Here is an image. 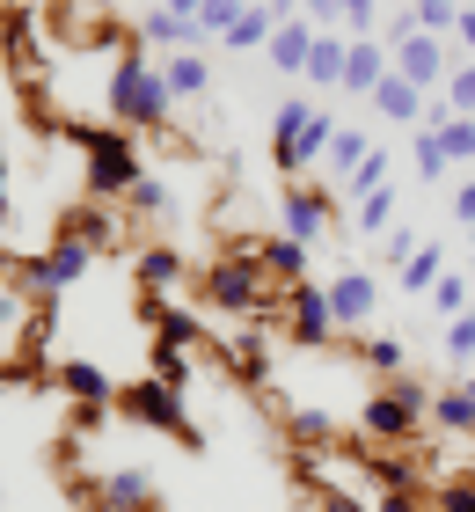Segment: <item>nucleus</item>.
<instances>
[{"label":"nucleus","instance_id":"nucleus-1","mask_svg":"<svg viewBox=\"0 0 475 512\" xmlns=\"http://www.w3.org/2000/svg\"><path fill=\"white\" fill-rule=\"evenodd\" d=\"M169 110H176V96H169V74H161L154 59H117L110 66V118L125 125V132H161L169 125Z\"/></svg>","mask_w":475,"mask_h":512},{"label":"nucleus","instance_id":"nucleus-2","mask_svg":"<svg viewBox=\"0 0 475 512\" xmlns=\"http://www.w3.org/2000/svg\"><path fill=\"white\" fill-rule=\"evenodd\" d=\"M424 417H432V388H424L417 374H388V388L366 395L359 432L373 439V447H402V439H417Z\"/></svg>","mask_w":475,"mask_h":512},{"label":"nucleus","instance_id":"nucleus-3","mask_svg":"<svg viewBox=\"0 0 475 512\" xmlns=\"http://www.w3.org/2000/svg\"><path fill=\"white\" fill-rule=\"evenodd\" d=\"M81 154H88V198H132V183L147 176L139 169V139L125 125H81Z\"/></svg>","mask_w":475,"mask_h":512},{"label":"nucleus","instance_id":"nucleus-4","mask_svg":"<svg viewBox=\"0 0 475 512\" xmlns=\"http://www.w3.org/2000/svg\"><path fill=\"white\" fill-rule=\"evenodd\" d=\"M264 242H234L227 256H212L205 271V300L220 315H256V300H264Z\"/></svg>","mask_w":475,"mask_h":512},{"label":"nucleus","instance_id":"nucleus-5","mask_svg":"<svg viewBox=\"0 0 475 512\" xmlns=\"http://www.w3.org/2000/svg\"><path fill=\"white\" fill-rule=\"evenodd\" d=\"M95 264V242H81V235H59L52 249H44V256H15V286L22 293H37V300H59L66 286H74V278Z\"/></svg>","mask_w":475,"mask_h":512},{"label":"nucleus","instance_id":"nucleus-6","mask_svg":"<svg viewBox=\"0 0 475 512\" xmlns=\"http://www.w3.org/2000/svg\"><path fill=\"white\" fill-rule=\"evenodd\" d=\"M110 410H125L132 425H154V432L183 439V447H198V432H190V410H183V395H176L169 381H154V374H147V381H125Z\"/></svg>","mask_w":475,"mask_h":512},{"label":"nucleus","instance_id":"nucleus-7","mask_svg":"<svg viewBox=\"0 0 475 512\" xmlns=\"http://www.w3.org/2000/svg\"><path fill=\"white\" fill-rule=\"evenodd\" d=\"M388 52H395V74H402V81H417L424 96H439V88H446V74H454V66H446V44H439L432 30H410V37H395Z\"/></svg>","mask_w":475,"mask_h":512},{"label":"nucleus","instance_id":"nucleus-8","mask_svg":"<svg viewBox=\"0 0 475 512\" xmlns=\"http://www.w3.org/2000/svg\"><path fill=\"white\" fill-rule=\"evenodd\" d=\"M285 322H293V337H300V344H315V352L344 330L337 308H329V286H307V278H300V286H285Z\"/></svg>","mask_w":475,"mask_h":512},{"label":"nucleus","instance_id":"nucleus-9","mask_svg":"<svg viewBox=\"0 0 475 512\" xmlns=\"http://www.w3.org/2000/svg\"><path fill=\"white\" fill-rule=\"evenodd\" d=\"M322 227H329V198L315 191V183H285V191H278V235H293V242L315 249Z\"/></svg>","mask_w":475,"mask_h":512},{"label":"nucleus","instance_id":"nucleus-10","mask_svg":"<svg viewBox=\"0 0 475 512\" xmlns=\"http://www.w3.org/2000/svg\"><path fill=\"white\" fill-rule=\"evenodd\" d=\"M81 491H88L95 512H154V476L147 469H110V476L81 483Z\"/></svg>","mask_w":475,"mask_h":512},{"label":"nucleus","instance_id":"nucleus-11","mask_svg":"<svg viewBox=\"0 0 475 512\" xmlns=\"http://www.w3.org/2000/svg\"><path fill=\"white\" fill-rule=\"evenodd\" d=\"M329 139H337V118H329V110H307L300 139H293V147H271V161H278L285 176H307V169H315V161L329 154Z\"/></svg>","mask_w":475,"mask_h":512},{"label":"nucleus","instance_id":"nucleus-12","mask_svg":"<svg viewBox=\"0 0 475 512\" xmlns=\"http://www.w3.org/2000/svg\"><path fill=\"white\" fill-rule=\"evenodd\" d=\"M139 322L154 330V344H176V352H190L205 330H198V315L176 308V300H161V293H139Z\"/></svg>","mask_w":475,"mask_h":512},{"label":"nucleus","instance_id":"nucleus-13","mask_svg":"<svg viewBox=\"0 0 475 512\" xmlns=\"http://www.w3.org/2000/svg\"><path fill=\"white\" fill-rule=\"evenodd\" d=\"M388 74H395L388 44H380V37H351V59H344V88H351V96H373Z\"/></svg>","mask_w":475,"mask_h":512},{"label":"nucleus","instance_id":"nucleus-14","mask_svg":"<svg viewBox=\"0 0 475 512\" xmlns=\"http://www.w3.org/2000/svg\"><path fill=\"white\" fill-rule=\"evenodd\" d=\"M373 300H380V286H373L366 271H337V278H329V308H337L344 330H366V322H373Z\"/></svg>","mask_w":475,"mask_h":512},{"label":"nucleus","instance_id":"nucleus-15","mask_svg":"<svg viewBox=\"0 0 475 512\" xmlns=\"http://www.w3.org/2000/svg\"><path fill=\"white\" fill-rule=\"evenodd\" d=\"M52 381L66 388V403H103V410L117 403V381H110L95 359H59V366H52Z\"/></svg>","mask_w":475,"mask_h":512},{"label":"nucleus","instance_id":"nucleus-16","mask_svg":"<svg viewBox=\"0 0 475 512\" xmlns=\"http://www.w3.org/2000/svg\"><path fill=\"white\" fill-rule=\"evenodd\" d=\"M264 52H271L278 74H307V52H315V22H307V15H285L278 30H271Z\"/></svg>","mask_w":475,"mask_h":512},{"label":"nucleus","instance_id":"nucleus-17","mask_svg":"<svg viewBox=\"0 0 475 512\" xmlns=\"http://www.w3.org/2000/svg\"><path fill=\"white\" fill-rule=\"evenodd\" d=\"M373 110H380V118H388V125H417L424 110H432V96H424L417 81H402V74H388V81L373 88Z\"/></svg>","mask_w":475,"mask_h":512},{"label":"nucleus","instance_id":"nucleus-18","mask_svg":"<svg viewBox=\"0 0 475 512\" xmlns=\"http://www.w3.org/2000/svg\"><path fill=\"white\" fill-rule=\"evenodd\" d=\"M278 22H285V15L271 8V0H249V8H242V15H234V30H227L220 44H227V52H264V44H271V30H278Z\"/></svg>","mask_w":475,"mask_h":512},{"label":"nucleus","instance_id":"nucleus-19","mask_svg":"<svg viewBox=\"0 0 475 512\" xmlns=\"http://www.w3.org/2000/svg\"><path fill=\"white\" fill-rule=\"evenodd\" d=\"M344 59H351V37H344V30H315V52H307V81L344 88Z\"/></svg>","mask_w":475,"mask_h":512},{"label":"nucleus","instance_id":"nucleus-20","mask_svg":"<svg viewBox=\"0 0 475 512\" xmlns=\"http://www.w3.org/2000/svg\"><path fill=\"white\" fill-rule=\"evenodd\" d=\"M161 74H169V96L190 103V96H205V88H212V59L205 52H169V59H161Z\"/></svg>","mask_w":475,"mask_h":512},{"label":"nucleus","instance_id":"nucleus-21","mask_svg":"<svg viewBox=\"0 0 475 512\" xmlns=\"http://www.w3.org/2000/svg\"><path fill=\"white\" fill-rule=\"evenodd\" d=\"M132 271H139V293H169V286H176V278H183L190 264H183V256H176L169 242H147V249H139V264H132Z\"/></svg>","mask_w":475,"mask_h":512},{"label":"nucleus","instance_id":"nucleus-22","mask_svg":"<svg viewBox=\"0 0 475 512\" xmlns=\"http://www.w3.org/2000/svg\"><path fill=\"white\" fill-rule=\"evenodd\" d=\"M249 0H205L198 15H190V52H205V44H220L234 30V15H242Z\"/></svg>","mask_w":475,"mask_h":512},{"label":"nucleus","instance_id":"nucleus-23","mask_svg":"<svg viewBox=\"0 0 475 512\" xmlns=\"http://www.w3.org/2000/svg\"><path fill=\"white\" fill-rule=\"evenodd\" d=\"M227 366H234V381H271V344L256 337V330H242L227 344Z\"/></svg>","mask_w":475,"mask_h":512},{"label":"nucleus","instance_id":"nucleus-24","mask_svg":"<svg viewBox=\"0 0 475 512\" xmlns=\"http://www.w3.org/2000/svg\"><path fill=\"white\" fill-rule=\"evenodd\" d=\"M264 271L278 278V286H300V278H307V242L271 235V242H264Z\"/></svg>","mask_w":475,"mask_h":512},{"label":"nucleus","instance_id":"nucleus-25","mask_svg":"<svg viewBox=\"0 0 475 512\" xmlns=\"http://www.w3.org/2000/svg\"><path fill=\"white\" fill-rule=\"evenodd\" d=\"M139 44H161V52H190V22L176 8H154L139 15Z\"/></svg>","mask_w":475,"mask_h":512},{"label":"nucleus","instance_id":"nucleus-26","mask_svg":"<svg viewBox=\"0 0 475 512\" xmlns=\"http://www.w3.org/2000/svg\"><path fill=\"white\" fill-rule=\"evenodd\" d=\"M373 147H380L373 132H359V125H337V139H329V154H322V161H329L337 176H351V169H359V161H366Z\"/></svg>","mask_w":475,"mask_h":512},{"label":"nucleus","instance_id":"nucleus-27","mask_svg":"<svg viewBox=\"0 0 475 512\" xmlns=\"http://www.w3.org/2000/svg\"><path fill=\"white\" fill-rule=\"evenodd\" d=\"M395 278H402V293H432L439 278H446V249H439V242H424V249H417Z\"/></svg>","mask_w":475,"mask_h":512},{"label":"nucleus","instance_id":"nucleus-28","mask_svg":"<svg viewBox=\"0 0 475 512\" xmlns=\"http://www.w3.org/2000/svg\"><path fill=\"white\" fill-rule=\"evenodd\" d=\"M432 425L475 432V395H468V388H439V395H432Z\"/></svg>","mask_w":475,"mask_h":512},{"label":"nucleus","instance_id":"nucleus-29","mask_svg":"<svg viewBox=\"0 0 475 512\" xmlns=\"http://www.w3.org/2000/svg\"><path fill=\"white\" fill-rule=\"evenodd\" d=\"M388 227H395V191L380 183V191L359 198V235H388Z\"/></svg>","mask_w":475,"mask_h":512},{"label":"nucleus","instance_id":"nucleus-30","mask_svg":"<svg viewBox=\"0 0 475 512\" xmlns=\"http://www.w3.org/2000/svg\"><path fill=\"white\" fill-rule=\"evenodd\" d=\"M439 96H446V110H454V118H475V59H461L454 74H446Z\"/></svg>","mask_w":475,"mask_h":512},{"label":"nucleus","instance_id":"nucleus-31","mask_svg":"<svg viewBox=\"0 0 475 512\" xmlns=\"http://www.w3.org/2000/svg\"><path fill=\"white\" fill-rule=\"evenodd\" d=\"M285 432H293L300 447H329V439H337V425H329V410H293V417H285Z\"/></svg>","mask_w":475,"mask_h":512},{"label":"nucleus","instance_id":"nucleus-32","mask_svg":"<svg viewBox=\"0 0 475 512\" xmlns=\"http://www.w3.org/2000/svg\"><path fill=\"white\" fill-rule=\"evenodd\" d=\"M366 469H373V483H388V491H417V469L395 461V454H380V447H366Z\"/></svg>","mask_w":475,"mask_h":512},{"label":"nucleus","instance_id":"nucleus-33","mask_svg":"<svg viewBox=\"0 0 475 512\" xmlns=\"http://www.w3.org/2000/svg\"><path fill=\"white\" fill-rule=\"evenodd\" d=\"M410 15H417V30H432V37H446L461 22V0H410Z\"/></svg>","mask_w":475,"mask_h":512},{"label":"nucleus","instance_id":"nucleus-34","mask_svg":"<svg viewBox=\"0 0 475 512\" xmlns=\"http://www.w3.org/2000/svg\"><path fill=\"white\" fill-rule=\"evenodd\" d=\"M446 359H454V366H475V308L446 322Z\"/></svg>","mask_w":475,"mask_h":512},{"label":"nucleus","instance_id":"nucleus-35","mask_svg":"<svg viewBox=\"0 0 475 512\" xmlns=\"http://www.w3.org/2000/svg\"><path fill=\"white\" fill-rule=\"evenodd\" d=\"M344 183H351V198H366V191H380V183H388V147H373V154H366V161H359V169H351Z\"/></svg>","mask_w":475,"mask_h":512},{"label":"nucleus","instance_id":"nucleus-36","mask_svg":"<svg viewBox=\"0 0 475 512\" xmlns=\"http://www.w3.org/2000/svg\"><path fill=\"white\" fill-rule=\"evenodd\" d=\"M432 512H475V476H446L432 491Z\"/></svg>","mask_w":475,"mask_h":512},{"label":"nucleus","instance_id":"nucleus-37","mask_svg":"<svg viewBox=\"0 0 475 512\" xmlns=\"http://www.w3.org/2000/svg\"><path fill=\"white\" fill-rule=\"evenodd\" d=\"M154 381H169V388H176V395H183V388H190V359H183V352H176V344H154Z\"/></svg>","mask_w":475,"mask_h":512},{"label":"nucleus","instance_id":"nucleus-38","mask_svg":"<svg viewBox=\"0 0 475 512\" xmlns=\"http://www.w3.org/2000/svg\"><path fill=\"white\" fill-rule=\"evenodd\" d=\"M417 169H424V183H439L446 169H454V161H446V147H439V132H432V125L417 132Z\"/></svg>","mask_w":475,"mask_h":512},{"label":"nucleus","instance_id":"nucleus-39","mask_svg":"<svg viewBox=\"0 0 475 512\" xmlns=\"http://www.w3.org/2000/svg\"><path fill=\"white\" fill-rule=\"evenodd\" d=\"M432 300H439L446 315H468V308H475V286H468V278H454V271H446L439 286H432Z\"/></svg>","mask_w":475,"mask_h":512},{"label":"nucleus","instance_id":"nucleus-40","mask_svg":"<svg viewBox=\"0 0 475 512\" xmlns=\"http://www.w3.org/2000/svg\"><path fill=\"white\" fill-rule=\"evenodd\" d=\"M132 205H139L147 220H161V213H169V183H161V176H139V183H132Z\"/></svg>","mask_w":475,"mask_h":512},{"label":"nucleus","instance_id":"nucleus-41","mask_svg":"<svg viewBox=\"0 0 475 512\" xmlns=\"http://www.w3.org/2000/svg\"><path fill=\"white\" fill-rule=\"evenodd\" d=\"M366 366L373 374H402V344L395 337H366Z\"/></svg>","mask_w":475,"mask_h":512},{"label":"nucleus","instance_id":"nucleus-42","mask_svg":"<svg viewBox=\"0 0 475 512\" xmlns=\"http://www.w3.org/2000/svg\"><path fill=\"white\" fill-rule=\"evenodd\" d=\"M300 15L315 22V30H344V0H300Z\"/></svg>","mask_w":475,"mask_h":512},{"label":"nucleus","instance_id":"nucleus-43","mask_svg":"<svg viewBox=\"0 0 475 512\" xmlns=\"http://www.w3.org/2000/svg\"><path fill=\"white\" fill-rule=\"evenodd\" d=\"M66 235H81V242L103 249V242H110V220H103V213H74V220H66Z\"/></svg>","mask_w":475,"mask_h":512},{"label":"nucleus","instance_id":"nucleus-44","mask_svg":"<svg viewBox=\"0 0 475 512\" xmlns=\"http://www.w3.org/2000/svg\"><path fill=\"white\" fill-rule=\"evenodd\" d=\"M344 37H373V0H344Z\"/></svg>","mask_w":475,"mask_h":512},{"label":"nucleus","instance_id":"nucleus-45","mask_svg":"<svg viewBox=\"0 0 475 512\" xmlns=\"http://www.w3.org/2000/svg\"><path fill=\"white\" fill-rule=\"evenodd\" d=\"M417 249H424V242L410 235V227H388V264H395V271H402V264H410V256H417Z\"/></svg>","mask_w":475,"mask_h":512},{"label":"nucleus","instance_id":"nucleus-46","mask_svg":"<svg viewBox=\"0 0 475 512\" xmlns=\"http://www.w3.org/2000/svg\"><path fill=\"white\" fill-rule=\"evenodd\" d=\"M315 512H366L351 491H329V483H315Z\"/></svg>","mask_w":475,"mask_h":512},{"label":"nucleus","instance_id":"nucleus-47","mask_svg":"<svg viewBox=\"0 0 475 512\" xmlns=\"http://www.w3.org/2000/svg\"><path fill=\"white\" fill-rule=\"evenodd\" d=\"M454 220L475 227V183H461V191H454Z\"/></svg>","mask_w":475,"mask_h":512},{"label":"nucleus","instance_id":"nucleus-48","mask_svg":"<svg viewBox=\"0 0 475 512\" xmlns=\"http://www.w3.org/2000/svg\"><path fill=\"white\" fill-rule=\"evenodd\" d=\"M454 44H461V52L475 59V8H461V22H454Z\"/></svg>","mask_w":475,"mask_h":512},{"label":"nucleus","instance_id":"nucleus-49","mask_svg":"<svg viewBox=\"0 0 475 512\" xmlns=\"http://www.w3.org/2000/svg\"><path fill=\"white\" fill-rule=\"evenodd\" d=\"M380 512H424V498H417V491H388V498H380Z\"/></svg>","mask_w":475,"mask_h":512},{"label":"nucleus","instance_id":"nucleus-50","mask_svg":"<svg viewBox=\"0 0 475 512\" xmlns=\"http://www.w3.org/2000/svg\"><path fill=\"white\" fill-rule=\"evenodd\" d=\"M30 381H44V374H22V366H0V395H15V388H30Z\"/></svg>","mask_w":475,"mask_h":512},{"label":"nucleus","instance_id":"nucleus-51","mask_svg":"<svg viewBox=\"0 0 475 512\" xmlns=\"http://www.w3.org/2000/svg\"><path fill=\"white\" fill-rule=\"evenodd\" d=\"M161 8H176V15L190 22V15H198V8H205V0H161Z\"/></svg>","mask_w":475,"mask_h":512},{"label":"nucleus","instance_id":"nucleus-52","mask_svg":"<svg viewBox=\"0 0 475 512\" xmlns=\"http://www.w3.org/2000/svg\"><path fill=\"white\" fill-rule=\"evenodd\" d=\"M8 315H15V300H8V286H0V330H8Z\"/></svg>","mask_w":475,"mask_h":512},{"label":"nucleus","instance_id":"nucleus-53","mask_svg":"<svg viewBox=\"0 0 475 512\" xmlns=\"http://www.w3.org/2000/svg\"><path fill=\"white\" fill-rule=\"evenodd\" d=\"M468 395H475V366H468Z\"/></svg>","mask_w":475,"mask_h":512},{"label":"nucleus","instance_id":"nucleus-54","mask_svg":"<svg viewBox=\"0 0 475 512\" xmlns=\"http://www.w3.org/2000/svg\"><path fill=\"white\" fill-rule=\"evenodd\" d=\"M300 512H315V505H300Z\"/></svg>","mask_w":475,"mask_h":512}]
</instances>
